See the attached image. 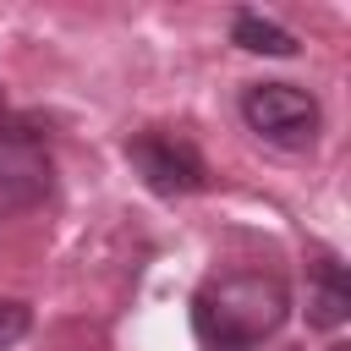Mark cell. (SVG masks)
I'll return each mask as SVG.
<instances>
[{
  "instance_id": "1",
  "label": "cell",
  "mask_w": 351,
  "mask_h": 351,
  "mask_svg": "<svg viewBox=\"0 0 351 351\" xmlns=\"http://www.w3.org/2000/svg\"><path fill=\"white\" fill-rule=\"evenodd\" d=\"M291 313L280 274H225L192 296V329L203 351H252Z\"/></svg>"
},
{
  "instance_id": "2",
  "label": "cell",
  "mask_w": 351,
  "mask_h": 351,
  "mask_svg": "<svg viewBox=\"0 0 351 351\" xmlns=\"http://www.w3.org/2000/svg\"><path fill=\"white\" fill-rule=\"evenodd\" d=\"M49 186H55V165H49L38 121L5 110V121H0V219L38 208L49 197Z\"/></svg>"
},
{
  "instance_id": "3",
  "label": "cell",
  "mask_w": 351,
  "mask_h": 351,
  "mask_svg": "<svg viewBox=\"0 0 351 351\" xmlns=\"http://www.w3.org/2000/svg\"><path fill=\"white\" fill-rule=\"evenodd\" d=\"M241 121H247V132H258L274 148H307L318 137L324 110L296 82H252L241 93Z\"/></svg>"
},
{
  "instance_id": "4",
  "label": "cell",
  "mask_w": 351,
  "mask_h": 351,
  "mask_svg": "<svg viewBox=\"0 0 351 351\" xmlns=\"http://www.w3.org/2000/svg\"><path fill=\"white\" fill-rule=\"evenodd\" d=\"M126 159L132 170L143 176L148 192L159 197H186V192H203L208 186V165L197 159V148L186 137H170V132H137L126 143Z\"/></svg>"
},
{
  "instance_id": "5",
  "label": "cell",
  "mask_w": 351,
  "mask_h": 351,
  "mask_svg": "<svg viewBox=\"0 0 351 351\" xmlns=\"http://www.w3.org/2000/svg\"><path fill=\"white\" fill-rule=\"evenodd\" d=\"M351 313V280L340 269V258L318 252L307 263V324L313 329H340Z\"/></svg>"
},
{
  "instance_id": "6",
  "label": "cell",
  "mask_w": 351,
  "mask_h": 351,
  "mask_svg": "<svg viewBox=\"0 0 351 351\" xmlns=\"http://www.w3.org/2000/svg\"><path fill=\"white\" fill-rule=\"evenodd\" d=\"M230 38H236L247 55H274V60H291V55H296V38H291L280 22L258 16V11H236V16H230Z\"/></svg>"
},
{
  "instance_id": "7",
  "label": "cell",
  "mask_w": 351,
  "mask_h": 351,
  "mask_svg": "<svg viewBox=\"0 0 351 351\" xmlns=\"http://www.w3.org/2000/svg\"><path fill=\"white\" fill-rule=\"evenodd\" d=\"M27 329H33V313H27V302H11V296H0V351H11L16 340H27Z\"/></svg>"
},
{
  "instance_id": "8",
  "label": "cell",
  "mask_w": 351,
  "mask_h": 351,
  "mask_svg": "<svg viewBox=\"0 0 351 351\" xmlns=\"http://www.w3.org/2000/svg\"><path fill=\"white\" fill-rule=\"evenodd\" d=\"M0 121H5V99H0Z\"/></svg>"
}]
</instances>
